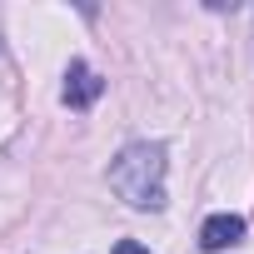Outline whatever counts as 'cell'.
Returning a JSON list of instances; mask_svg holds the SVG:
<instances>
[{"instance_id": "obj_1", "label": "cell", "mask_w": 254, "mask_h": 254, "mask_svg": "<svg viewBox=\"0 0 254 254\" xmlns=\"http://www.w3.org/2000/svg\"><path fill=\"white\" fill-rule=\"evenodd\" d=\"M110 190L130 209H165V145H125L110 160Z\"/></svg>"}, {"instance_id": "obj_2", "label": "cell", "mask_w": 254, "mask_h": 254, "mask_svg": "<svg viewBox=\"0 0 254 254\" xmlns=\"http://www.w3.org/2000/svg\"><path fill=\"white\" fill-rule=\"evenodd\" d=\"M100 95H105V80H100V75H95L85 60H70V70H65V105L90 110Z\"/></svg>"}, {"instance_id": "obj_3", "label": "cell", "mask_w": 254, "mask_h": 254, "mask_svg": "<svg viewBox=\"0 0 254 254\" xmlns=\"http://www.w3.org/2000/svg\"><path fill=\"white\" fill-rule=\"evenodd\" d=\"M244 239V219L239 214H209L199 224V249L204 254H219V249H234Z\"/></svg>"}, {"instance_id": "obj_4", "label": "cell", "mask_w": 254, "mask_h": 254, "mask_svg": "<svg viewBox=\"0 0 254 254\" xmlns=\"http://www.w3.org/2000/svg\"><path fill=\"white\" fill-rule=\"evenodd\" d=\"M115 254H150V249H145V244H135V239H120V244H115Z\"/></svg>"}]
</instances>
